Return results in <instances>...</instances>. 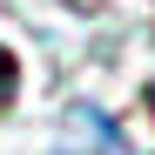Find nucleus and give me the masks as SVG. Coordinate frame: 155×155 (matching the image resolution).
<instances>
[{"instance_id": "obj_1", "label": "nucleus", "mask_w": 155, "mask_h": 155, "mask_svg": "<svg viewBox=\"0 0 155 155\" xmlns=\"http://www.w3.org/2000/svg\"><path fill=\"white\" fill-rule=\"evenodd\" d=\"M14 94H20V61L7 54V47H0V108H7Z\"/></svg>"}]
</instances>
